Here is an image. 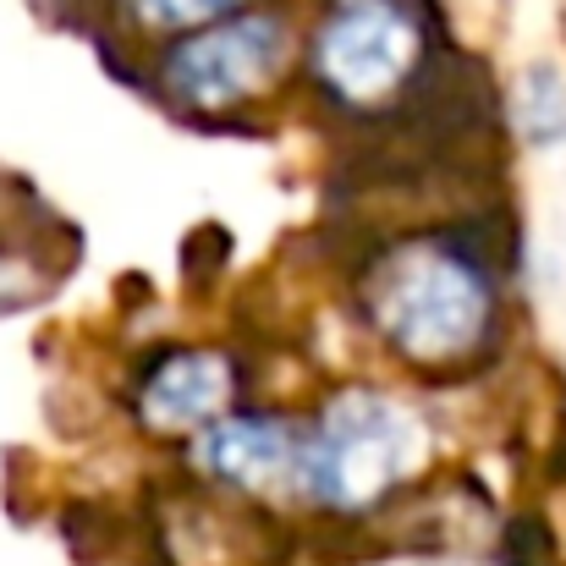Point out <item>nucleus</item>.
<instances>
[{
  "mask_svg": "<svg viewBox=\"0 0 566 566\" xmlns=\"http://www.w3.org/2000/svg\"><path fill=\"white\" fill-rule=\"evenodd\" d=\"M429 457L423 418L375 390L336 396L308 423V501L331 512H369L401 490Z\"/></svg>",
  "mask_w": 566,
  "mask_h": 566,
  "instance_id": "2",
  "label": "nucleus"
},
{
  "mask_svg": "<svg viewBox=\"0 0 566 566\" xmlns=\"http://www.w3.org/2000/svg\"><path fill=\"white\" fill-rule=\"evenodd\" d=\"M198 468L242 495L308 501V429L264 412H220L198 429Z\"/></svg>",
  "mask_w": 566,
  "mask_h": 566,
  "instance_id": "5",
  "label": "nucleus"
},
{
  "mask_svg": "<svg viewBox=\"0 0 566 566\" xmlns=\"http://www.w3.org/2000/svg\"><path fill=\"white\" fill-rule=\"evenodd\" d=\"M231 390H237V369L226 353L209 347L166 353L138 385V418L155 434H198L226 412Z\"/></svg>",
  "mask_w": 566,
  "mask_h": 566,
  "instance_id": "6",
  "label": "nucleus"
},
{
  "mask_svg": "<svg viewBox=\"0 0 566 566\" xmlns=\"http://www.w3.org/2000/svg\"><path fill=\"white\" fill-rule=\"evenodd\" d=\"M423 55L429 39L412 0H325L308 44L319 88L353 111L401 94Z\"/></svg>",
  "mask_w": 566,
  "mask_h": 566,
  "instance_id": "4",
  "label": "nucleus"
},
{
  "mask_svg": "<svg viewBox=\"0 0 566 566\" xmlns=\"http://www.w3.org/2000/svg\"><path fill=\"white\" fill-rule=\"evenodd\" d=\"M253 0H122V17L144 33H192L203 22H220L231 11H248Z\"/></svg>",
  "mask_w": 566,
  "mask_h": 566,
  "instance_id": "7",
  "label": "nucleus"
},
{
  "mask_svg": "<svg viewBox=\"0 0 566 566\" xmlns=\"http://www.w3.org/2000/svg\"><path fill=\"white\" fill-rule=\"evenodd\" d=\"M364 308L375 336L412 369H457L468 364L495 325V275L479 253L418 237L390 253L364 281Z\"/></svg>",
  "mask_w": 566,
  "mask_h": 566,
  "instance_id": "1",
  "label": "nucleus"
},
{
  "mask_svg": "<svg viewBox=\"0 0 566 566\" xmlns=\"http://www.w3.org/2000/svg\"><path fill=\"white\" fill-rule=\"evenodd\" d=\"M286 66H292V22L281 11L248 6L192 33H177L160 61V77L182 111L220 116L270 94Z\"/></svg>",
  "mask_w": 566,
  "mask_h": 566,
  "instance_id": "3",
  "label": "nucleus"
},
{
  "mask_svg": "<svg viewBox=\"0 0 566 566\" xmlns=\"http://www.w3.org/2000/svg\"><path fill=\"white\" fill-rule=\"evenodd\" d=\"M523 127H528V138H539V144H551V138L566 133V88L551 66L528 72V83H523Z\"/></svg>",
  "mask_w": 566,
  "mask_h": 566,
  "instance_id": "8",
  "label": "nucleus"
}]
</instances>
